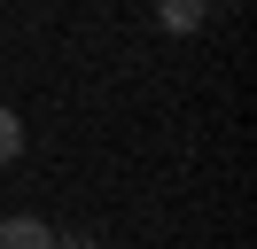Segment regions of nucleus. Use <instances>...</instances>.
I'll return each instance as SVG.
<instances>
[{
  "label": "nucleus",
  "mask_w": 257,
  "mask_h": 249,
  "mask_svg": "<svg viewBox=\"0 0 257 249\" xmlns=\"http://www.w3.org/2000/svg\"><path fill=\"white\" fill-rule=\"evenodd\" d=\"M0 249H55V226H47V218H0Z\"/></svg>",
  "instance_id": "nucleus-1"
},
{
  "label": "nucleus",
  "mask_w": 257,
  "mask_h": 249,
  "mask_svg": "<svg viewBox=\"0 0 257 249\" xmlns=\"http://www.w3.org/2000/svg\"><path fill=\"white\" fill-rule=\"evenodd\" d=\"M156 24L164 31H195L203 24V0H156Z\"/></svg>",
  "instance_id": "nucleus-2"
},
{
  "label": "nucleus",
  "mask_w": 257,
  "mask_h": 249,
  "mask_svg": "<svg viewBox=\"0 0 257 249\" xmlns=\"http://www.w3.org/2000/svg\"><path fill=\"white\" fill-rule=\"evenodd\" d=\"M16 156H24V117L0 109V164H16Z\"/></svg>",
  "instance_id": "nucleus-3"
},
{
  "label": "nucleus",
  "mask_w": 257,
  "mask_h": 249,
  "mask_svg": "<svg viewBox=\"0 0 257 249\" xmlns=\"http://www.w3.org/2000/svg\"><path fill=\"white\" fill-rule=\"evenodd\" d=\"M55 249H94V241H86V233H55Z\"/></svg>",
  "instance_id": "nucleus-4"
}]
</instances>
